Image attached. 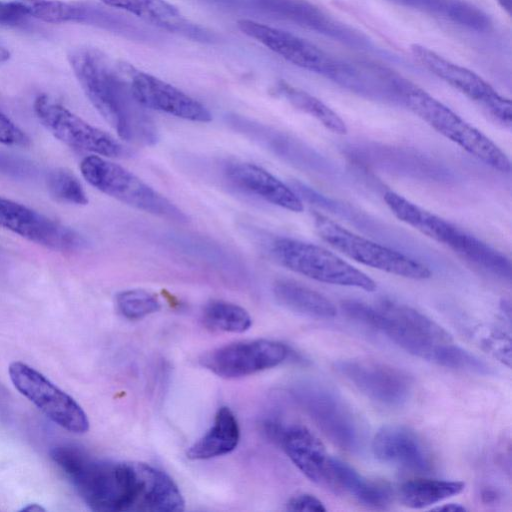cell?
<instances>
[{
	"mask_svg": "<svg viewBox=\"0 0 512 512\" xmlns=\"http://www.w3.org/2000/svg\"><path fill=\"white\" fill-rule=\"evenodd\" d=\"M50 455L90 509L131 512L135 480L133 461L94 459L71 444L54 447Z\"/></svg>",
	"mask_w": 512,
	"mask_h": 512,
	"instance_id": "7a4b0ae2",
	"label": "cell"
},
{
	"mask_svg": "<svg viewBox=\"0 0 512 512\" xmlns=\"http://www.w3.org/2000/svg\"><path fill=\"white\" fill-rule=\"evenodd\" d=\"M270 251L282 266L318 282L365 291L377 287L367 274L321 246L282 237L272 241Z\"/></svg>",
	"mask_w": 512,
	"mask_h": 512,
	"instance_id": "52a82bcc",
	"label": "cell"
},
{
	"mask_svg": "<svg viewBox=\"0 0 512 512\" xmlns=\"http://www.w3.org/2000/svg\"><path fill=\"white\" fill-rule=\"evenodd\" d=\"M462 481L417 478L404 482L398 491L401 503L412 509H422L460 494Z\"/></svg>",
	"mask_w": 512,
	"mask_h": 512,
	"instance_id": "484cf974",
	"label": "cell"
},
{
	"mask_svg": "<svg viewBox=\"0 0 512 512\" xmlns=\"http://www.w3.org/2000/svg\"><path fill=\"white\" fill-rule=\"evenodd\" d=\"M239 441L238 420L229 407L222 406L217 410L211 427L188 448L186 456L190 460L216 458L234 451Z\"/></svg>",
	"mask_w": 512,
	"mask_h": 512,
	"instance_id": "cb8c5ba5",
	"label": "cell"
},
{
	"mask_svg": "<svg viewBox=\"0 0 512 512\" xmlns=\"http://www.w3.org/2000/svg\"><path fill=\"white\" fill-rule=\"evenodd\" d=\"M314 227L323 241L358 263L414 280H423L431 276V271L426 265L399 251L357 235L322 214L314 215Z\"/></svg>",
	"mask_w": 512,
	"mask_h": 512,
	"instance_id": "ba28073f",
	"label": "cell"
},
{
	"mask_svg": "<svg viewBox=\"0 0 512 512\" xmlns=\"http://www.w3.org/2000/svg\"><path fill=\"white\" fill-rule=\"evenodd\" d=\"M23 13L28 17L59 24L79 23L81 17V1L61 0H15Z\"/></svg>",
	"mask_w": 512,
	"mask_h": 512,
	"instance_id": "f1b7e54d",
	"label": "cell"
},
{
	"mask_svg": "<svg viewBox=\"0 0 512 512\" xmlns=\"http://www.w3.org/2000/svg\"><path fill=\"white\" fill-rule=\"evenodd\" d=\"M398 98L430 127L469 154L502 173L510 171L507 155L490 138L425 90L402 78Z\"/></svg>",
	"mask_w": 512,
	"mask_h": 512,
	"instance_id": "5b68a950",
	"label": "cell"
},
{
	"mask_svg": "<svg viewBox=\"0 0 512 512\" xmlns=\"http://www.w3.org/2000/svg\"><path fill=\"white\" fill-rule=\"evenodd\" d=\"M80 171L91 186L122 203L170 221H188L181 209L135 174L99 155L85 157Z\"/></svg>",
	"mask_w": 512,
	"mask_h": 512,
	"instance_id": "8992f818",
	"label": "cell"
},
{
	"mask_svg": "<svg viewBox=\"0 0 512 512\" xmlns=\"http://www.w3.org/2000/svg\"><path fill=\"white\" fill-rule=\"evenodd\" d=\"M26 17L15 0H0V25L18 26L24 23Z\"/></svg>",
	"mask_w": 512,
	"mask_h": 512,
	"instance_id": "74e56055",
	"label": "cell"
},
{
	"mask_svg": "<svg viewBox=\"0 0 512 512\" xmlns=\"http://www.w3.org/2000/svg\"><path fill=\"white\" fill-rule=\"evenodd\" d=\"M0 144L26 147L30 144L29 136L7 115L0 111Z\"/></svg>",
	"mask_w": 512,
	"mask_h": 512,
	"instance_id": "d590c367",
	"label": "cell"
},
{
	"mask_svg": "<svg viewBox=\"0 0 512 512\" xmlns=\"http://www.w3.org/2000/svg\"><path fill=\"white\" fill-rule=\"evenodd\" d=\"M482 500L484 503H493L496 502L498 495L494 490L485 489L481 494Z\"/></svg>",
	"mask_w": 512,
	"mask_h": 512,
	"instance_id": "60d3db41",
	"label": "cell"
},
{
	"mask_svg": "<svg viewBox=\"0 0 512 512\" xmlns=\"http://www.w3.org/2000/svg\"><path fill=\"white\" fill-rule=\"evenodd\" d=\"M0 227L53 251L72 253L86 246L85 238L74 229L2 196Z\"/></svg>",
	"mask_w": 512,
	"mask_h": 512,
	"instance_id": "2e32d148",
	"label": "cell"
},
{
	"mask_svg": "<svg viewBox=\"0 0 512 512\" xmlns=\"http://www.w3.org/2000/svg\"><path fill=\"white\" fill-rule=\"evenodd\" d=\"M335 368L358 391L382 406L400 407L412 394V377L390 364L353 358L338 361Z\"/></svg>",
	"mask_w": 512,
	"mask_h": 512,
	"instance_id": "9a60e30c",
	"label": "cell"
},
{
	"mask_svg": "<svg viewBox=\"0 0 512 512\" xmlns=\"http://www.w3.org/2000/svg\"><path fill=\"white\" fill-rule=\"evenodd\" d=\"M202 322L212 331L243 333L250 329L252 318L245 308L232 302L214 299L205 304Z\"/></svg>",
	"mask_w": 512,
	"mask_h": 512,
	"instance_id": "83f0119b",
	"label": "cell"
},
{
	"mask_svg": "<svg viewBox=\"0 0 512 512\" xmlns=\"http://www.w3.org/2000/svg\"><path fill=\"white\" fill-rule=\"evenodd\" d=\"M68 60L91 104L122 140L142 146L157 142L156 125L131 90L129 64L89 47L71 50Z\"/></svg>",
	"mask_w": 512,
	"mask_h": 512,
	"instance_id": "6da1fadb",
	"label": "cell"
},
{
	"mask_svg": "<svg viewBox=\"0 0 512 512\" xmlns=\"http://www.w3.org/2000/svg\"><path fill=\"white\" fill-rule=\"evenodd\" d=\"M39 174L38 166L18 155L0 151V175L17 181L35 179Z\"/></svg>",
	"mask_w": 512,
	"mask_h": 512,
	"instance_id": "836d02e7",
	"label": "cell"
},
{
	"mask_svg": "<svg viewBox=\"0 0 512 512\" xmlns=\"http://www.w3.org/2000/svg\"><path fill=\"white\" fill-rule=\"evenodd\" d=\"M106 6L125 11L147 24L202 43L217 40L215 33L187 19L166 0H100Z\"/></svg>",
	"mask_w": 512,
	"mask_h": 512,
	"instance_id": "44dd1931",
	"label": "cell"
},
{
	"mask_svg": "<svg viewBox=\"0 0 512 512\" xmlns=\"http://www.w3.org/2000/svg\"><path fill=\"white\" fill-rule=\"evenodd\" d=\"M383 200L391 213L400 221L447 246L461 258L483 270L502 278H510L509 259L475 236L419 207L394 191H386Z\"/></svg>",
	"mask_w": 512,
	"mask_h": 512,
	"instance_id": "277c9868",
	"label": "cell"
},
{
	"mask_svg": "<svg viewBox=\"0 0 512 512\" xmlns=\"http://www.w3.org/2000/svg\"><path fill=\"white\" fill-rule=\"evenodd\" d=\"M10 58V51L0 44V63L6 62Z\"/></svg>",
	"mask_w": 512,
	"mask_h": 512,
	"instance_id": "7bdbcfd3",
	"label": "cell"
},
{
	"mask_svg": "<svg viewBox=\"0 0 512 512\" xmlns=\"http://www.w3.org/2000/svg\"><path fill=\"white\" fill-rule=\"evenodd\" d=\"M434 363L453 370L478 375H490L492 368L481 358L452 342L445 343L437 350Z\"/></svg>",
	"mask_w": 512,
	"mask_h": 512,
	"instance_id": "4dcf8cb0",
	"label": "cell"
},
{
	"mask_svg": "<svg viewBox=\"0 0 512 512\" xmlns=\"http://www.w3.org/2000/svg\"><path fill=\"white\" fill-rule=\"evenodd\" d=\"M224 175L235 187L271 204L292 212L304 209L303 202L293 190L258 165L230 162L224 166Z\"/></svg>",
	"mask_w": 512,
	"mask_h": 512,
	"instance_id": "7402d4cb",
	"label": "cell"
},
{
	"mask_svg": "<svg viewBox=\"0 0 512 512\" xmlns=\"http://www.w3.org/2000/svg\"><path fill=\"white\" fill-rule=\"evenodd\" d=\"M411 52L427 70L475 102L495 122L511 127V101L483 78L420 44H413Z\"/></svg>",
	"mask_w": 512,
	"mask_h": 512,
	"instance_id": "7c38bea8",
	"label": "cell"
},
{
	"mask_svg": "<svg viewBox=\"0 0 512 512\" xmlns=\"http://www.w3.org/2000/svg\"><path fill=\"white\" fill-rule=\"evenodd\" d=\"M8 370L14 387L54 423L77 434L89 429L81 406L44 375L23 362L11 363Z\"/></svg>",
	"mask_w": 512,
	"mask_h": 512,
	"instance_id": "4fadbf2b",
	"label": "cell"
},
{
	"mask_svg": "<svg viewBox=\"0 0 512 512\" xmlns=\"http://www.w3.org/2000/svg\"><path fill=\"white\" fill-rule=\"evenodd\" d=\"M434 510H438V511H448V512H461V511H466V507L461 505V504H458V503H448V504H443L441 506H438L436 508H434Z\"/></svg>",
	"mask_w": 512,
	"mask_h": 512,
	"instance_id": "ab89813d",
	"label": "cell"
},
{
	"mask_svg": "<svg viewBox=\"0 0 512 512\" xmlns=\"http://www.w3.org/2000/svg\"><path fill=\"white\" fill-rule=\"evenodd\" d=\"M248 8L253 13L290 22L351 48L392 57L361 31L334 18L308 0H248Z\"/></svg>",
	"mask_w": 512,
	"mask_h": 512,
	"instance_id": "30bf717a",
	"label": "cell"
},
{
	"mask_svg": "<svg viewBox=\"0 0 512 512\" xmlns=\"http://www.w3.org/2000/svg\"><path fill=\"white\" fill-rule=\"evenodd\" d=\"M129 82L133 95L146 109L194 122H209L210 111L200 102L171 84L130 65Z\"/></svg>",
	"mask_w": 512,
	"mask_h": 512,
	"instance_id": "ac0fdd59",
	"label": "cell"
},
{
	"mask_svg": "<svg viewBox=\"0 0 512 512\" xmlns=\"http://www.w3.org/2000/svg\"><path fill=\"white\" fill-rule=\"evenodd\" d=\"M294 397L319 430L339 448L355 452L362 444L358 418L343 398L328 385L307 381L293 390Z\"/></svg>",
	"mask_w": 512,
	"mask_h": 512,
	"instance_id": "9c48e42d",
	"label": "cell"
},
{
	"mask_svg": "<svg viewBox=\"0 0 512 512\" xmlns=\"http://www.w3.org/2000/svg\"><path fill=\"white\" fill-rule=\"evenodd\" d=\"M239 30L291 64L333 81L340 58L333 57L311 42L290 32L249 19L237 22Z\"/></svg>",
	"mask_w": 512,
	"mask_h": 512,
	"instance_id": "e0dca14e",
	"label": "cell"
},
{
	"mask_svg": "<svg viewBox=\"0 0 512 512\" xmlns=\"http://www.w3.org/2000/svg\"><path fill=\"white\" fill-rule=\"evenodd\" d=\"M372 451L381 462L414 473L425 474L433 469L428 448L413 430L403 425L381 427L372 440Z\"/></svg>",
	"mask_w": 512,
	"mask_h": 512,
	"instance_id": "d6986e66",
	"label": "cell"
},
{
	"mask_svg": "<svg viewBox=\"0 0 512 512\" xmlns=\"http://www.w3.org/2000/svg\"><path fill=\"white\" fill-rule=\"evenodd\" d=\"M118 312L126 319L139 320L161 308L159 299L143 289H129L119 292L115 298Z\"/></svg>",
	"mask_w": 512,
	"mask_h": 512,
	"instance_id": "1f68e13d",
	"label": "cell"
},
{
	"mask_svg": "<svg viewBox=\"0 0 512 512\" xmlns=\"http://www.w3.org/2000/svg\"><path fill=\"white\" fill-rule=\"evenodd\" d=\"M475 336L483 349L510 367L511 341L509 335L498 328L485 327L478 328Z\"/></svg>",
	"mask_w": 512,
	"mask_h": 512,
	"instance_id": "d6a6232c",
	"label": "cell"
},
{
	"mask_svg": "<svg viewBox=\"0 0 512 512\" xmlns=\"http://www.w3.org/2000/svg\"><path fill=\"white\" fill-rule=\"evenodd\" d=\"M286 509L289 511H326L324 504L317 497L308 493H300L291 497L286 504Z\"/></svg>",
	"mask_w": 512,
	"mask_h": 512,
	"instance_id": "8d00e7d4",
	"label": "cell"
},
{
	"mask_svg": "<svg viewBox=\"0 0 512 512\" xmlns=\"http://www.w3.org/2000/svg\"><path fill=\"white\" fill-rule=\"evenodd\" d=\"M289 348L270 339H254L229 343L199 358L202 367L224 379H238L282 364Z\"/></svg>",
	"mask_w": 512,
	"mask_h": 512,
	"instance_id": "5bb4252c",
	"label": "cell"
},
{
	"mask_svg": "<svg viewBox=\"0 0 512 512\" xmlns=\"http://www.w3.org/2000/svg\"><path fill=\"white\" fill-rule=\"evenodd\" d=\"M274 91L294 108L316 119L326 129L341 135L347 133L343 119L315 96L284 81L278 82Z\"/></svg>",
	"mask_w": 512,
	"mask_h": 512,
	"instance_id": "4316f807",
	"label": "cell"
},
{
	"mask_svg": "<svg viewBox=\"0 0 512 512\" xmlns=\"http://www.w3.org/2000/svg\"><path fill=\"white\" fill-rule=\"evenodd\" d=\"M398 6L420 11L450 22L459 0H388Z\"/></svg>",
	"mask_w": 512,
	"mask_h": 512,
	"instance_id": "e575fe53",
	"label": "cell"
},
{
	"mask_svg": "<svg viewBox=\"0 0 512 512\" xmlns=\"http://www.w3.org/2000/svg\"><path fill=\"white\" fill-rule=\"evenodd\" d=\"M279 304L299 314L330 319L336 316L335 305L323 294L292 280H279L273 286Z\"/></svg>",
	"mask_w": 512,
	"mask_h": 512,
	"instance_id": "d4e9b609",
	"label": "cell"
},
{
	"mask_svg": "<svg viewBox=\"0 0 512 512\" xmlns=\"http://www.w3.org/2000/svg\"><path fill=\"white\" fill-rule=\"evenodd\" d=\"M500 7L504 9L509 15L512 9V0H496Z\"/></svg>",
	"mask_w": 512,
	"mask_h": 512,
	"instance_id": "b9f144b4",
	"label": "cell"
},
{
	"mask_svg": "<svg viewBox=\"0 0 512 512\" xmlns=\"http://www.w3.org/2000/svg\"><path fill=\"white\" fill-rule=\"evenodd\" d=\"M344 313L363 325L380 331L406 352L433 361L438 347L453 339L438 323L416 309L383 299L375 306L356 300L341 304Z\"/></svg>",
	"mask_w": 512,
	"mask_h": 512,
	"instance_id": "3957f363",
	"label": "cell"
},
{
	"mask_svg": "<svg viewBox=\"0 0 512 512\" xmlns=\"http://www.w3.org/2000/svg\"><path fill=\"white\" fill-rule=\"evenodd\" d=\"M216 6L232 10H248L247 0H204Z\"/></svg>",
	"mask_w": 512,
	"mask_h": 512,
	"instance_id": "f35d334b",
	"label": "cell"
},
{
	"mask_svg": "<svg viewBox=\"0 0 512 512\" xmlns=\"http://www.w3.org/2000/svg\"><path fill=\"white\" fill-rule=\"evenodd\" d=\"M49 195L57 202L86 205L87 194L78 178L66 168H55L46 177Z\"/></svg>",
	"mask_w": 512,
	"mask_h": 512,
	"instance_id": "f546056e",
	"label": "cell"
},
{
	"mask_svg": "<svg viewBox=\"0 0 512 512\" xmlns=\"http://www.w3.org/2000/svg\"><path fill=\"white\" fill-rule=\"evenodd\" d=\"M330 489L347 493L363 505L374 509L386 508L393 494L386 483L365 478L349 464L334 457L331 461Z\"/></svg>",
	"mask_w": 512,
	"mask_h": 512,
	"instance_id": "603a6c76",
	"label": "cell"
},
{
	"mask_svg": "<svg viewBox=\"0 0 512 512\" xmlns=\"http://www.w3.org/2000/svg\"><path fill=\"white\" fill-rule=\"evenodd\" d=\"M33 109L40 123L71 148L106 157L130 155L129 150L110 134L89 124L48 95H39Z\"/></svg>",
	"mask_w": 512,
	"mask_h": 512,
	"instance_id": "8fae6325",
	"label": "cell"
},
{
	"mask_svg": "<svg viewBox=\"0 0 512 512\" xmlns=\"http://www.w3.org/2000/svg\"><path fill=\"white\" fill-rule=\"evenodd\" d=\"M292 463L310 481L330 488L331 461L324 444L305 426H282L276 437Z\"/></svg>",
	"mask_w": 512,
	"mask_h": 512,
	"instance_id": "ffe728a7",
	"label": "cell"
},
{
	"mask_svg": "<svg viewBox=\"0 0 512 512\" xmlns=\"http://www.w3.org/2000/svg\"><path fill=\"white\" fill-rule=\"evenodd\" d=\"M23 511L40 512V511H44V509L41 506H39L38 504H32V505H29V506L23 508Z\"/></svg>",
	"mask_w": 512,
	"mask_h": 512,
	"instance_id": "ee69618b",
	"label": "cell"
}]
</instances>
